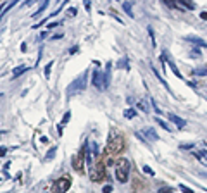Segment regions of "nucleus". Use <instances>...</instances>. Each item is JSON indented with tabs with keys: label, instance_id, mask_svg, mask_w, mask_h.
Listing matches in <instances>:
<instances>
[{
	"label": "nucleus",
	"instance_id": "nucleus-1",
	"mask_svg": "<svg viewBox=\"0 0 207 193\" xmlns=\"http://www.w3.org/2000/svg\"><path fill=\"white\" fill-rule=\"evenodd\" d=\"M124 148V136L121 131L117 129H110L109 131V138H107V152L109 154H119V152H123Z\"/></svg>",
	"mask_w": 207,
	"mask_h": 193
},
{
	"label": "nucleus",
	"instance_id": "nucleus-2",
	"mask_svg": "<svg viewBox=\"0 0 207 193\" xmlns=\"http://www.w3.org/2000/svg\"><path fill=\"white\" fill-rule=\"evenodd\" d=\"M129 169H131V166H129V160H126V159H119L116 162V178L119 183H128Z\"/></svg>",
	"mask_w": 207,
	"mask_h": 193
},
{
	"label": "nucleus",
	"instance_id": "nucleus-3",
	"mask_svg": "<svg viewBox=\"0 0 207 193\" xmlns=\"http://www.w3.org/2000/svg\"><path fill=\"white\" fill-rule=\"evenodd\" d=\"M90 179L93 183L105 179V162H104V159H98L97 162L90 167Z\"/></svg>",
	"mask_w": 207,
	"mask_h": 193
},
{
	"label": "nucleus",
	"instance_id": "nucleus-4",
	"mask_svg": "<svg viewBox=\"0 0 207 193\" xmlns=\"http://www.w3.org/2000/svg\"><path fill=\"white\" fill-rule=\"evenodd\" d=\"M86 79H88V71H85L79 78H76L74 81L69 85V88H67V96H73L74 93L83 92L85 88H86Z\"/></svg>",
	"mask_w": 207,
	"mask_h": 193
},
{
	"label": "nucleus",
	"instance_id": "nucleus-5",
	"mask_svg": "<svg viewBox=\"0 0 207 193\" xmlns=\"http://www.w3.org/2000/svg\"><path fill=\"white\" fill-rule=\"evenodd\" d=\"M86 147H88V145L85 143L83 147H81V150H79L74 157H73V169H74L76 172H79V174L85 171L83 166H85V150H86Z\"/></svg>",
	"mask_w": 207,
	"mask_h": 193
},
{
	"label": "nucleus",
	"instance_id": "nucleus-6",
	"mask_svg": "<svg viewBox=\"0 0 207 193\" xmlns=\"http://www.w3.org/2000/svg\"><path fill=\"white\" fill-rule=\"evenodd\" d=\"M71 188V178L69 176H64V178H59L52 186V193H66Z\"/></svg>",
	"mask_w": 207,
	"mask_h": 193
},
{
	"label": "nucleus",
	"instance_id": "nucleus-7",
	"mask_svg": "<svg viewBox=\"0 0 207 193\" xmlns=\"http://www.w3.org/2000/svg\"><path fill=\"white\" fill-rule=\"evenodd\" d=\"M110 67H112V62H107L105 71H104V76H102V86H104V90L109 88V85H110V71H112Z\"/></svg>",
	"mask_w": 207,
	"mask_h": 193
},
{
	"label": "nucleus",
	"instance_id": "nucleus-8",
	"mask_svg": "<svg viewBox=\"0 0 207 193\" xmlns=\"http://www.w3.org/2000/svg\"><path fill=\"white\" fill-rule=\"evenodd\" d=\"M92 85L95 88H98V90H100V88H104V86H102V73L98 69H95L92 73Z\"/></svg>",
	"mask_w": 207,
	"mask_h": 193
},
{
	"label": "nucleus",
	"instance_id": "nucleus-9",
	"mask_svg": "<svg viewBox=\"0 0 207 193\" xmlns=\"http://www.w3.org/2000/svg\"><path fill=\"white\" fill-rule=\"evenodd\" d=\"M162 57H164V62H166V64H168V66H169V67H171V69H173V73H174V76H176L178 79H183V74H181V73H180V69H178V67H176V64H174V62H173V61H169V59L166 57V52L162 53Z\"/></svg>",
	"mask_w": 207,
	"mask_h": 193
},
{
	"label": "nucleus",
	"instance_id": "nucleus-10",
	"mask_svg": "<svg viewBox=\"0 0 207 193\" xmlns=\"http://www.w3.org/2000/svg\"><path fill=\"white\" fill-rule=\"evenodd\" d=\"M169 121H171L173 124H176V128H178V129H183V128L186 126V121H185V119L178 117L176 114H169Z\"/></svg>",
	"mask_w": 207,
	"mask_h": 193
},
{
	"label": "nucleus",
	"instance_id": "nucleus-11",
	"mask_svg": "<svg viewBox=\"0 0 207 193\" xmlns=\"http://www.w3.org/2000/svg\"><path fill=\"white\" fill-rule=\"evenodd\" d=\"M49 2H50V0H42V4H40V7H38V9H36L33 14H31V18H35V19H36V18H40V16H42V12H43V10L47 9V5H49Z\"/></svg>",
	"mask_w": 207,
	"mask_h": 193
},
{
	"label": "nucleus",
	"instance_id": "nucleus-12",
	"mask_svg": "<svg viewBox=\"0 0 207 193\" xmlns=\"http://www.w3.org/2000/svg\"><path fill=\"white\" fill-rule=\"evenodd\" d=\"M150 69H152V73H154V74H155V76H157V78H159V83L162 85V86H164V88H166V90H168V92H169V93H173V90H171V88H169V85H168V83H166V79H164V78H162V76H159V71H157V69H155V67H150Z\"/></svg>",
	"mask_w": 207,
	"mask_h": 193
},
{
	"label": "nucleus",
	"instance_id": "nucleus-13",
	"mask_svg": "<svg viewBox=\"0 0 207 193\" xmlns=\"http://www.w3.org/2000/svg\"><path fill=\"white\" fill-rule=\"evenodd\" d=\"M186 41H190V43H193V45H197V47H207V43L204 41V40H200V38H197V36H186Z\"/></svg>",
	"mask_w": 207,
	"mask_h": 193
},
{
	"label": "nucleus",
	"instance_id": "nucleus-14",
	"mask_svg": "<svg viewBox=\"0 0 207 193\" xmlns=\"http://www.w3.org/2000/svg\"><path fill=\"white\" fill-rule=\"evenodd\" d=\"M143 135L149 136V140H150V141H157V140H159L157 133H155L154 129H152V128H145V129H143Z\"/></svg>",
	"mask_w": 207,
	"mask_h": 193
},
{
	"label": "nucleus",
	"instance_id": "nucleus-15",
	"mask_svg": "<svg viewBox=\"0 0 207 193\" xmlns=\"http://www.w3.org/2000/svg\"><path fill=\"white\" fill-rule=\"evenodd\" d=\"M18 2H19V0H10V4H9V5H5V9L2 10V14H0V19H4V16H5V14H7V12H9V10L12 9L14 5L18 4Z\"/></svg>",
	"mask_w": 207,
	"mask_h": 193
},
{
	"label": "nucleus",
	"instance_id": "nucleus-16",
	"mask_svg": "<svg viewBox=\"0 0 207 193\" xmlns=\"http://www.w3.org/2000/svg\"><path fill=\"white\" fill-rule=\"evenodd\" d=\"M119 67H123L124 71H129V64H128V57H126V55L117 62V69H119Z\"/></svg>",
	"mask_w": 207,
	"mask_h": 193
},
{
	"label": "nucleus",
	"instance_id": "nucleus-17",
	"mask_svg": "<svg viewBox=\"0 0 207 193\" xmlns=\"http://www.w3.org/2000/svg\"><path fill=\"white\" fill-rule=\"evenodd\" d=\"M193 155L197 159H200L202 162H207V150H198V152H193Z\"/></svg>",
	"mask_w": 207,
	"mask_h": 193
},
{
	"label": "nucleus",
	"instance_id": "nucleus-18",
	"mask_svg": "<svg viewBox=\"0 0 207 193\" xmlns=\"http://www.w3.org/2000/svg\"><path fill=\"white\" fill-rule=\"evenodd\" d=\"M26 71H28V67H24V66H19V67H16V69H14L12 76H14V78H18L19 74H22V73H26Z\"/></svg>",
	"mask_w": 207,
	"mask_h": 193
},
{
	"label": "nucleus",
	"instance_id": "nucleus-19",
	"mask_svg": "<svg viewBox=\"0 0 207 193\" xmlns=\"http://www.w3.org/2000/svg\"><path fill=\"white\" fill-rule=\"evenodd\" d=\"M135 116H137V110H135V109H126V110H124V117H126V119H133Z\"/></svg>",
	"mask_w": 207,
	"mask_h": 193
},
{
	"label": "nucleus",
	"instance_id": "nucleus-20",
	"mask_svg": "<svg viewBox=\"0 0 207 193\" xmlns=\"http://www.w3.org/2000/svg\"><path fill=\"white\" fill-rule=\"evenodd\" d=\"M155 123H157V124H159V126L162 128V129H166V131H171V128H169V126H168V124L164 123L162 119H159V117H155Z\"/></svg>",
	"mask_w": 207,
	"mask_h": 193
},
{
	"label": "nucleus",
	"instance_id": "nucleus-21",
	"mask_svg": "<svg viewBox=\"0 0 207 193\" xmlns=\"http://www.w3.org/2000/svg\"><path fill=\"white\" fill-rule=\"evenodd\" d=\"M178 2H181V5H183V7H188V9H195V4H193V2H190V0H178Z\"/></svg>",
	"mask_w": 207,
	"mask_h": 193
},
{
	"label": "nucleus",
	"instance_id": "nucleus-22",
	"mask_svg": "<svg viewBox=\"0 0 207 193\" xmlns=\"http://www.w3.org/2000/svg\"><path fill=\"white\" fill-rule=\"evenodd\" d=\"M193 73L197 76H207V66L205 67H198V69H195Z\"/></svg>",
	"mask_w": 207,
	"mask_h": 193
},
{
	"label": "nucleus",
	"instance_id": "nucleus-23",
	"mask_svg": "<svg viewBox=\"0 0 207 193\" xmlns=\"http://www.w3.org/2000/svg\"><path fill=\"white\" fill-rule=\"evenodd\" d=\"M52 66H54V61H50L47 66H45V78H50V71H52Z\"/></svg>",
	"mask_w": 207,
	"mask_h": 193
},
{
	"label": "nucleus",
	"instance_id": "nucleus-24",
	"mask_svg": "<svg viewBox=\"0 0 207 193\" xmlns=\"http://www.w3.org/2000/svg\"><path fill=\"white\" fill-rule=\"evenodd\" d=\"M138 109L143 110V112H149V105H147V102L145 100H140V102H138Z\"/></svg>",
	"mask_w": 207,
	"mask_h": 193
},
{
	"label": "nucleus",
	"instance_id": "nucleus-25",
	"mask_svg": "<svg viewBox=\"0 0 207 193\" xmlns=\"http://www.w3.org/2000/svg\"><path fill=\"white\" fill-rule=\"evenodd\" d=\"M123 9H124V12L128 14L129 18H133V10H131V5H129V4H123Z\"/></svg>",
	"mask_w": 207,
	"mask_h": 193
},
{
	"label": "nucleus",
	"instance_id": "nucleus-26",
	"mask_svg": "<svg viewBox=\"0 0 207 193\" xmlns=\"http://www.w3.org/2000/svg\"><path fill=\"white\" fill-rule=\"evenodd\" d=\"M147 31H149V35H150V40H152V47H155V45H157V43H155V36H154V30H152V28H147Z\"/></svg>",
	"mask_w": 207,
	"mask_h": 193
},
{
	"label": "nucleus",
	"instance_id": "nucleus-27",
	"mask_svg": "<svg viewBox=\"0 0 207 193\" xmlns=\"http://www.w3.org/2000/svg\"><path fill=\"white\" fill-rule=\"evenodd\" d=\"M157 193H174V190L169 188V186H162V188H159Z\"/></svg>",
	"mask_w": 207,
	"mask_h": 193
},
{
	"label": "nucleus",
	"instance_id": "nucleus-28",
	"mask_svg": "<svg viewBox=\"0 0 207 193\" xmlns=\"http://www.w3.org/2000/svg\"><path fill=\"white\" fill-rule=\"evenodd\" d=\"M141 171L145 172V174H149V176H154V174H155V172L152 171V169H150L149 166H141Z\"/></svg>",
	"mask_w": 207,
	"mask_h": 193
},
{
	"label": "nucleus",
	"instance_id": "nucleus-29",
	"mask_svg": "<svg viewBox=\"0 0 207 193\" xmlns=\"http://www.w3.org/2000/svg\"><path fill=\"white\" fill-rule=\"evenodd\" d=\"M180 190H181L183 193H193V190H192V188H188L186 184H180Z\"/></svg>",
	"mask_w": 207,
	"mask_h": 193
},
{
	"label": "nucleus",
	"instance_id": "nucleus-30",
	"mask_svg": "<svg viewBox=\"0 0 207 193\" xmlns=\"http://www.w3.org/2000/svg\"><path fill=\"white\" fill-rule=\"evenodd\" d=\"M55 152H57V148L54 147V148H50V154H47V160H52L54 155H55Z\"/></svg>",
	"mask_w": 207,
	"mask_h": 193
},
{
	"label": "nucleus",
	"instance_id": "nucleus-31",
	"mask_svg": "<svg viewBox=\"0 0 207 193\" xmlns=\"http://www.w3.org/2000/svg\"><path fill=\"white\" fill-rule=\"evenodd\" d=\"M200 55H202V53H200V50H197V48L192 50V53H190V57H193V59H198Z\"/></svg>",
	"mask_w": 207,
	"mask_h": 193
},
{
	"label": "nucleus",
	"instance_id": "nucleus-32",
	"mask_svg": "<svg viewBox=\"0 0 207 193\" xmlns=\"http://www.w3.org/2000/svg\"><path fill=\"white\" fill-rule=\"evenodd\" d=\"M150 104H152V107H154V110L157 112V114H161V112H162V110L159 109V105H157V102H155V100H150Z\"/></svg>",
	"mask_w": 207,
	"mask_h": 193
},
{
	"label": "nucleus",
	"instance_id": "nucleus-33",
	"mask_svg": "<svg viewBox=\"0 0 207 193\" xmlns=\"http://www.w3.org/2000/svg\"><path fill=\"white\" fill-rule=\"evenodd\" d=\"M67 14H69V16H76V14H78V9H76V7H69V9H67Z\"/></svg>",
	"mask_w": 207,
	"mask_h": 193
},
{
	"label": "nucleus",
	"instance_id": "nucleus-34",
	"mask_svg": "<svg viewBox=\"0 0 207 193\" xmlns=\"http://www.w3.org/2000/svg\"><path fill=\"white\" fill-rule=\"evenodd\" d=\"M69 117H71V112H66V114H64V119H62V126H64V124H66L67 123V121H69Z\"/></svg>",
	"mask_w": 207,
	"mask_h": 193
},
{
	"label": "nucleus",
	"instance_id": "nucleus-35",
	"mask_svg": "<svg viewBox=\"0 0 207 193\" xmlns=\"http://www.w3.org/2000/svg\"><path fill=\"white\" fill-rule=\"evenodd\" d=\"M180 148H181V150H192V148H193V143H188V145H181Z\"/></svg>",
	"mask_w": 207,
	"mask_h": 193
},
{
	"label": "nucleus",
	"instance_id": "nucleus-36",
	"mask_svg": "<svg viewBox=\"0 0 207 193\" xmlns=\"http://www.w3.org/2000/svg\"><path fill=\"white\" fill-rule=\"evenodd\" d=\"M85 9H86V12L92 10V4H90V0H85Z\"/></svg>",
	"mask_w": 207,
	"mask_h": 193
},
{
	"label": "nucleus",
	"instance_id": "nucleus-37",
	"mask_svg": "<svg viewBox=\"0 0 207 193\" xmlns=\"http://www.w3.org/2000/svg\"><path fill=\"white\" fill-rule=\"evenodd\" d=\"M35 2H38V0H26V2L22 4V7H30V5H33Z\"/></svg>",
	"mask_w": 207,
	"mask_h": 193
},
{
	"label": "nucleus",
	"instance_id": "nucleus-38",
	"mask_svg": "<svg viewBox=\"0 0 207 193\" xmlns=\"http://www.w3.org/2000/svg\"><path fill=\"white\" fill-rule=\"evenodd\" d=\"M102 191H104V193H110V191H112V186H110V184H105Z\"/></svg>",
	"mask_w": 207,
	"mask_h": 193
},
{
	"label": "nucleus",
	"instance_id": "nucleus-39",
	"mask_svg": "<svg viewBox=\"0 0 207 193\" xmlns=\"http://www.w3.org/2000/svg\"><path fill=\"white\" fill-rule=\"evenodd\" d=\"M5 152H7V148H5V147H0V157H4Z\"/></svg>",
	"mask_w": 207,
	"mask_h": 193
},
{
	"label": "nucleus",
	"instance_id": "nucleus-40",
	"mask_svg": "<svg viewBox=\"0 0 207 193\" xmlns=\"http://www.w3.org/2000/svg\"><path fill=\"white\" fill-rule=\"evenodd\" d=\"M57 26H59V22H50L47 28H49V30H52V28H57Z\"/></svg>",
	"mask_w": 207,
	"mask_h": 193
},
{
	"label": "nucleus",
	"instance_id": "nucleus-41",
	"mask_svg": "<svg viewBox=\"0 0 207 193\" xmlns=\"http://www.w3.org/2000/svg\"><path fill=\"white\" fill-rule=\"evenodd\" d=\"M47 35H49V31H43V33L40 35V38H47Z\"/></svg>",
	"mask_w": 207,
	"mask_h": 193
},
{
	"label": "nucleus",
	"instance_id": "nucleus-42",
	"mask_svg": "<svg viewBox=\"0 0 207 193\" xmlns=\"http://www.w3.org/2000/svg\"><path fill=\"white\" fill-rule=\"evenodd\" d=\"M200 18L205 19V21H207V12H200Z\"/></svg>",
	"mask_w": 207,
	"mask_h": 193
},
{
	"label": "nucleus",
	"instance_id": "nucleus-43",
	"mask_svg": "<svg viewBox=\"0 0 207 193\" xmlns=\"http://www.w3.org/2000/svg\"><path fill=\"white\" fill-rule=\"evenodd\" d=\"M202 190H204V191H205V193H207V188H202Z\"/></svg>",
	"mask_w": 207,
	"mask_h": 193
}]
</instances>
